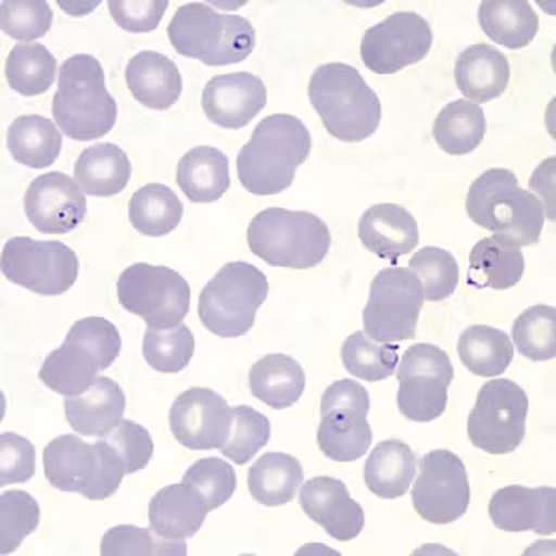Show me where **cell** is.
Here are the masks:
<instances>
[{"instance_id": "obj_12", "label": "cell", "mask_w": 556, "mask_h": 556, "mask_svg": "<svg viewBox=\"0 0 556 556\" xmlns=\"http://www.w3.org/2000/svg\"><path fill=\"white\" fill-rule=\"evenodd\" d=\"M369 393L351 379L330 384L321 399V424L317 445L323 455L334 462H353L366 456L374 442L367 421Z\"/></svg>"}, {"instance_id": "obj_31", "label": "cell", "mask_w": 556, "mask_h": 556, "mask_svg": "<svg viewBox=\"0 0 556 556\" xmlns=\"http://www.w3.org/2000/svg\"><path fill=\"white\" fill-rule=\"evenodd\" d=\"M417 460L414 451L405 442H380L366 462V479L369 492L382 500H397L410 490L416 479Z\"/></svg>"}, {"instance_id": "obj_18", "label": "cell", "mask_w": 556, "mask_h": 556, "mask_svg": "<svg viewBox=\"0 0 556 556\" xmlns=\"http://www.w3.org/2000/svg\"><path fill=\"white\" fill-rule=\"evenodd\" d=\"M169 427L175 440L188 450H222L232 427V408L210 388H190L175 399Z\"/></svg>"}, {"instance_id": "obj_42", "label": "cell", "mask_w": 556, "mask_h": 556, "mask_svg": "<svg viewBox=\"0 0 556 556\" xmlns=\"http://www.w3.org/2000/svg\"><path fill=\"white\" fill-rule=\"evenodd\" d=\"M519 354L532 362L553 361L556 356V311L538 304L521 314L513 327Z\"/></svg>"}, {"instance_id": "obj_7", "label": "cell", "mask_w": 556, "mask_h": 556, "mask_svg": "<svg viewBox=\"0 0 556 556\" xmlns=\"http://www.w3.org/2000/svg\"><path fill=\"white\" fill-rule=\"evenodd\" d=\"M247 241L251 253L269 266L311 269L327 258L332 238L327 223L316 214L267 208L254 215Z\"/></svg>"}, {"instance_id": "obj_27", "label": "cell", "mask_w": 556, "mask_h": 556, "mask_svg": "<svg viewBox=\"0 0 556 556\" xmlns=\"http://www.w3.org/2000/svg\"><path fill=\"white\" fill-rule=\"evenodd\" d=\"M455 80L469 101H493L505 93L510 83L508 58L492 45H471L456 58Z\"/></svg>"}, {"instance_id": "obj_40", "label": "cell", "mask_w": 556, "mask_h": 556, "mask_svg": "<svg viewBox=\"0 0 556 556\" xmlns=\"http://www.w3.org/2000/svg\"><path fill=\"white\" fill-rule=\"evenodd\" d=\"M343 367L356 379L379 382L397 371V345L379 343L366 332H353L342 345Z\"/></svg>"}, {"instance_id": "obj_29", "label": "cell", "mask_w": 556, "mask_h": 556, "mask_svg": "<svg viewBox=\"0 0 556 556\" xmlns=\"http://www.w3.org/2000/svg\"><path fill=\"white\" fill-rule=\"evenodd\" d=\"M249 386L258 401L275 410H285L303 397L306 375L301 364L288 354H267L251 367Z\"/></svg>"}, {"instance_id": "obj_36", "label": "cell", "mask_w": 556, "mask_h": 556, "mask_svg": "<svg viewBox=\"0 0 556 556\" xmlns=\"http://www.w3.org/2000/svg\"><path fill=\"white\" fill-rule=\"evenodd\" d=\"M458 356L477 377H500L513 364L514 343L503 330L473 325L460 334Z\"/></svg>"}, {"instance_id": "obj_48", "label": "cell", "mask_w": 556, "mask_h": 556, "mask_svg": "<svg viewBox=\"0 0 556 556\" xmlns=\"http://www.w3.org/2000/svg\"><path fill=\"white\" fill-rule=\"evenodd\" d=\"M182 482L203 493L210 510H215L235 495L238 479L235 468L228 462L222 458H203L191 464L190 469L184 473Z\"/></svg>"}, {"instance_id": "obj_22", "label": "cell", "mask_w": 556, "mask_h": 556, "mask_svg": "<svg viewBox=\"0 0 556 556\" xmlns=\"http://www.w3.org/2000/svg\"><path fill=\"white\" fill-rule=\"evenodd\" d=\"M493 525L506 532L556 531V490L551 486H506L493 493L488 506Z\"/></svg>"}, {"instance_id": "obj_51", "label": "cell", "mask_w": 556, "mask_h": 556, "mask_svg": "<svg viewBox=\"0 0 556 556\" xmlns=\"http://www.w3.org/2000/svg\"><path fill=\"white\" fill-rule=\"evenodd\" d=\"M169 7L167 0H110L108 10L115 23L127 33L143 34L156 30L165 10Z\"/></svg>"}, {"instance_id": "obj_45", "label": "cell", "mask_w": 556, "mask_h": 556, "mask_svg": "<svg viewBox=\"0 0 556 556\" xmlns=\"http://www.w3.org/2000/svg\"><path fill=\"white\" fill-rule=\"evenodd\" d=\"M188 553L184 540H165L152 529H139L134 525H117L104 534L101 542L102 556H184Z\"/></svg>"}, {"instance_id": "obj_9", "label": "cell", "mask_w": 556, "mask_h": 556, "mask_svg": "<svg viewBox=\"0 0 556 556\" xmlns=\"http://www.w3.org/2000/svg\"><path fill=\"white\" fill-rule=\"evenodd\" d=\"M267 293L269 282L258 267L230 262L201 291L199 317L212 334L240 338L253 329L256 312Z\"/></svg>"}, {"instance_id": "obj_17", "label": "cell", "mask_w": 556, "mask_h": 556, "mask_svg": "<svg viewBox=\"0 0 556 556\" xmlns=\"http://www.w3.org/2000/svg\"><path fill=\"white\" fill-rule=\"evenodd\" d=\"M432 41L430 25L419 13H392L367 28L361 45L362 62L377 75H393L425 60Z\"/></svg>"}, {"instance_id": "obj_14", "label": "cell", "mask_w": 556, "mask_h": 556, "mask_svg": "<svg viewBox=\"0 0 556 556\" xmlns=\"http://www.w3.org/2000/svg\"><path fill=\"white\" fill-rule=\"evenodd\" d=\"M455 379L450 354L432 343H416L397 366L399 412L416 424H429L447 408Z\"/></svg>"}, {"instance_id": "obj_28", "label": "cell", "mask_w": 556, "mask_h": 556, "mask_svg": "<svg viewBox=\"0 0 556 556\" xmlns=\"http://www.w3.org/2000/svg\"><path fill=\"white\" fill-rule=\"evenodd\" d=\"M177 182L191 203L219 201L230 188L227 154L215 147L191 149L178 162Z\"/></svg>"}, {"instance_id": "obj_19", "label": "cell", "mask_w": 556, "mask_h": 556, "mask_svg": "<svg viewBox=\"0 0 556 556\" xmlns=\"http://www.w3.org/2000/svg\"><path fill=\"white\" fill-rule=\"evenodd\" d=\"M26 219L41 235H67L88 214L83 188L64 173H47L33 180L25 195Z\"/></svg>"}, {"instance_id": "obj_33", "label": "cell", "mask_w": 556, "mask_h": 556, "mask_svg": "<svg viewBox=\"0 0 556 556\" xmlns=\"http://www.w3.org/2000/svg\"><path fill=\"white\" fill-rule=\"evenodd\" d=\"M525 256L519 247L497 238H484L469 254L468 285L490 290H510L523 278Z\"/></svg>"}, {"instance_id": "obj_47", "label": "cell", "mask_w": 556, "mask_h": 556, "mask_svg": "<svg viewBox=\"0 0 556 556\" xmlns=\"http://www.w3.org/2000/svg\"><path fill=\"white\" fill-rule=\"evenodd\" d=\"M0 25L2 33L23 43L43 38L51 30L52 10L45 0H4L0 8Z\"/></svg>"}, {"instance_id": "obj_16", "label": "cell", "mask_w": 556, "mask_h": 556, "mask_svg": "<svg viewBox=\"0 0 556 556\" xmlns=\"http://www.w3.org/2000/svg\"><path fill=\"white\" fill-rule=\"evenodd\" d=\"M469 501L471 486L460 456L447 450H437L419 460V477L412 488V505L425 521L453 523L468 513Z\"/></svg>"}, {"instance_id": "obj_46", "label": "cell", "mask_w": 556, "mask_h": 556, "mask_svg": "<svg viewBox=\"0 0 556 556\" xmlns=\"http://www.w3.org/2000/svg\"><path fill=\"white\" fill-rule=\"evenodd\" d=\"M41 510L30 493L12 490L0 497V551L10 555L38 529Z\"/></svg>"}, {"instance_id": "obj_10", "label": "cell", "mask_w": 556, "mask_h": 556, "mask_svg": "<svg viewBox=\"0 0 556 556\" xmlns=\"http://www.w3.org/2000/svg\"><path fill=\"white\" fill-rule=\"evenodd\" d=\"M117 298L152 329H169L190 314V285L172 267L132 264L119 275Z\"/></svg>"}, {"instance_id": "obj_20", "label": "cell", "mask_w": 556, "mask_h": 556, "mask_svg": "<svg viewBox=\"0 0 556 556\" xmlns=\"http://www.w3.org/2000/svg\"><path fill=\"white\" fill-rule=\"evenodd\" d=\"M266 104V84L251 73L214 76L204 86V115L210 123L228 130L247 127Z\"/></svg>"}, {"instance_id": "obj_34", "label": "cell", "mask_w": 556, "mask_h": 556, "mask_svg": "<svg viewBox=\"0 0 556 556\" xmlns=\"http://www.w3.org/2000/svg\"><path fill=\"white\" fill-rule=\"evenodd\" d=\"M479 25L506 49H523L536 38L540 20L527 0H488L479 7Z\"/></svg>"}, {"instance_id": "obj_2", "label": "cell", "mask_w": 556, "mask_h": 556, "mask_svg": "<svg viewBox=\"0 0 556 556\" xmlns=\"http://www.w3.org/2000/svg\"><path fill=\"white\" fill-rule=\"evenodd\" d=\"M466 210L475 225L514 247L534 245L544 230V206L531 191L519 188L510 169L482 173L469 188Z\"/></svg>"}, {"instance_id": "obj_11", "label": "cell", "mask_w": 556, "mask_h": 556, "mask_svg": "<svg viewBox=\"0 0 556 556\" xmlns=\"http://www.w3.org/2000/svg\"><path fill=\"white\" fill-rule=\"evenodd\" d=\"M424 286L408 267L377 273L364 308V332L379 343H399L416 336L424 308Z\"/></svg>"}, {"instance_id": "obj_21", "label": "cell", "mask_w": 556, "mask_h": 556, "mask_svg": "<svg viewBox=\"0 0 556 556\" xmlns=\"http://www.w3.org/2000/svg\"><path fill=\"white\" fill-rule=\"evenodd\" d=\"M299 503L312 521L340 542L361 536L366 527L364 508L351 497L348 486L332 477H314L304 482Z\"/></svg>"}, {"instance_id": "obj_3", "label": "cell", "mask_w": 556, "mask_h": 556, "mask_svg": "<svg viewBox=\"0 0 556 556\" xmlns=\"http://www.w3.org/2000/svg\"><path fill=\"white\" fill-rule=\"evenodd\" d=\"M308 97L332 138L343 143H358L379 130L382 104L353 65H319L311 84Z\"/></svg>"}, {"instance_id": "obj_50", "label": "cell", "mask_w": 556, "mask_h": 556, "mask_svg": "<svg viewBox=\"0 0 556 556\" xmlns=\"http://www.w3.org/2000/svg\"><path fill=\"white\" fill-rule=\"evenodd\" d=\"M36 473V450L33 442L15 432L0 437V484H23Z\"/></svg>"}, {"instance_id": "obj_23", "label": "cell", "mask_w": 556, "mask_h": 556, "mask_svg": "<svg viewBox=\"0 0 556 556\" xmlns=\"http://www.w3.org/2000/svg\"><path fill=\"white\" fill-rule=\"evenodd\" d=\"M358 236L367 251L397 264L419 243L416 217L399 204H375L362 214Z\"/></svg>"}, {"instance_id": "obj_30", "label": "cell", "mask_w": 556, "mask_h": 556, "mask_svg": "<svg viewBox=\"0 0 556 556\" xmlns=\"http://www.w3.org/2000/svg\"><path fill=\"white\" fill-rule=\"evenodd\" d=\"M132 164L114 143H99L80 152L75 164L76 182L86 195L114 197L127 188Z\"/></svg>"}, {"instance_id": "obj_13", "label": "cell", "mask_w": 556, "mask_h": 556, "mask_svg": "<svg viewBox=\"0 0 556 556\" xmlns=\"http://www.w3.org/2000/svg\"><path fill=\"white\" fill-rule=\"evenodd\" d=\"M0 267L12 285L45 298L70 291L80 271L75 251L62 241H39L25 236H15L4 243Z\"/></svg>"}, {"instance_id": "obj_43", "label": "cell", "mask_w": 556, "mask_h": 556, "mask_svg": "<svg viewBox=\"0 0 556 556\" xmlns=\"http://www.w3.org/2000/svg\"><path fill=\"white\" fill-rule=\"evenodd\" d=\"M424 286L425 301L440 303L451 298L458 286V264L450 251L440 247H425L410 260V267Z\"/></svg>"}, {"instance_id": "obj_39", "label": "cell", "mask_w": 556, "mask_h": 556, "mask_svg": "<svg viewBox=\"0 0 556 556\" xmlns=\"http://www.w3.org/2000/svg\"><path fill=\"white\" fill-rule=\"evenodd\" d=\"M7 78L20 96H43L56 80V58L45 45L17 43L7 60Z\"/></svg>"}, {"instance_id": "obj_32", "label": "cell", "mask_w": 556, "mask_h": 556, "mask_svg": "<svg viewBox=\"0 0 556 556\" xmlns=\"http://www.w3.org/2000/svg\"><path fill=\"white\" fill-rule=\"evenodd\" d=\"M304 471L295 456L266 453L249 469L247 486L260 505H288L303 486Z\"/></svg>"}, {"instance_id": "obj_44", "label": "cell", "mask_w": 556, "mask_h": 556, "mask_svg": "<svg viewBox=\"0 0 556 556\" xmlns=\"http://www.w3.org/2000/svg\"><path fill=\"white\" fill-rule=\"evenodd\" d=\"M271 438V424L264 414L251 406L240 405L232 408V427L227 442L222 445L223 456L243 466L266 447Z\"/></svg>"}, {"instance_id": "obj_8", "label": "cell", "mask_w": 556, "mask_h": 556, "mask_svg": "<svg viewBox=\"0 0 556 556\" xmlns=\"http://www.w3.org/2000/svg\"><path fill=\"white\" fill-rule=\"evenodd\" d=\"M47 481L62 492H75L89 501H104L119 490L127 469L104 440L86 443L62 434L43 451Z\"/></svg>"}, {"instance_id": "obj_26", "label": "cell", "mask_w": 556, "mask_h": 556, "mask_svg": "<svg viewBox=\"0 0 556 556\" xmlns=\"http://www.w3.org/2000/svg\"><path fill=\"white\" fill-rule=\"evenodd\" d=\"M134 99L151 110H169L182 96V75L169 58L154 51L138 52L125 71Z\"/></svg>"}, {"instance_id": "obj_1", "label": "cell", "mask_w": 556, "mask_h": 556, "mask_svg": "<svg viewBox=\"0 0 556 556\" xmlns=\"http://www.w3.org/2000/svg\"><path fill=\"white\" fill-rule=\"evenodd\" d=\"M312 151L311 130L295 115L275 114L260 121L238 154V178L253 195L288 190Z\"/></svg>"}, {"instance_id": "obj_25", "label": "cell", "mask_w": 556, "mask_h": 556, "mask_svg": "<svg viewBox=\"0 0 556 556\" xmlns=\"http://www.w3.org/2000/svg\"><path fill=\"white\" fill-rule=\"evenodd\" d=\"M125 408V393L108 377H97L86 392L65 397V417L71 429L83 437H106L123 421Z\"/></svg>"}, {"instance_id": "obj_6", "label": "cell", "mask_w": 556, "mask_h": 556, "mask_svg": "<svg viewBox=\"0 0 556 556\" xmlns=\"http://www.w3.org/2000/svg\"><path fill=\"white\" fill-rule=\"evenodd\" d=\"M121 345L114 323L104 317H84L71 327L64 345L45 358L39 379L60 395H78L117 361Z\"/></svg>"}, {"instance_id": "obj_4", "label": "cell", "mask_w": 556, "mask_h": 556, "mask_svg": "<svg viewBox=\"0 0 556 556\" xmlns=\"http://www.w3.org/2000/svg\"><path fill=\"white\" fill-rule=\"evenodd\" d=\"M52 115L67 138L93 141L110 134L117 121V102L108 93L102 65L91 54H76L58 71Z\"/></svg>"}, {"instance_id": "obj_41", "label": "cell", "mask_w": 556, "mask_h": 556, "mask_svg": "<svg viewBox=\"0 0 556 556\" xmlns=\"http://www.w3.org/2000/svg\"><path fill=\"white\" fill-rule=\"evenodd\" d=\"M193 353L195 338L182 323L169 329H147L143 356L147 364L160 374H180L190 366Z\"/></svg>"}, {"instance_id": "obj_37", "label": "cell", "mask_w": 556, "mask_h": 556, "mask_svg": "<svg viewBox=\"0 0 556 556\" xmlns=\"http://www.w3.org/2000/svg\"><path fill=\"white\" fill-rule=\"evenodd\" d=\"M184 206L177 193L164 184L139 188L128 204V219L139 235L160 238L172 235L182 219Z\"/></svg>"}, {"instance_id": "obj_49", "label": "cell", "mask_w": 556, "mask_h": 556, "mask_svg": "<svg viewBox=\"0 0 556 556\" xmlns=\"http://www.w3.org/2000/svg\"><path fill=\"white\" fill-rule=\"evenodd\" d=\"M102 440L119 456L127 475L138 473L146 469L154 453V443L146 427L123 419L114 430H110Z\"/></svg>"}, {"instance_id": "obj_38", "label": "cell", "mask_w": 556, "mask_h": 556, "mask_svg": "<svg viewBox=\"0 0 556 556\" xmlns=\"http://www.w3.org/2000/svg\"><path fill=\"white\" fill-rule=\"evenodd\" d=\"M432 134L442 151L464 156L481 146L486 136V115L475 102H451L438 114Z\"/></svg>"}, {"instance_id": "obj_5", "label": "cell", "mask_w": 556, "mask_h": 556, "mask_svg": "<svg viewBox=\"0 0 556 556\" xmlns=\"http://www.w3.org/2000/svg\"><path fill=\"white\" fill-rule=\"evenodd\" d=\"M167 36L180 56L193 58L212 67L240 64L256 47L251 21L217 12L204 2L178 8L167 26Z\"/></svg>"}, {"instance_id": "obj_15", "label": "cell", "mask_w": 556, "mask_h": 556, "mask_svg": "<svg viewBox=\"0 0 556 556\" xmlns=\"http://www.w3.org/2000/svg\"><path fill=\"white\" fill-rule=\"evenodd\" d=\"M527 416L529 397L521 386L510 379L490 380L469 412V440L490 455L514 453L523 442Z\"/></svg>"}, {"instance_id": "obj_24", "label": "cell", "mask_w": 556, "mask_h": 556, "mask_svg": "<svg viewBox=\"0 0 556 556\" xmlns=\"http://www.w3.org/2000/svg\"><path fill=\"white\" fill-rule=\"evenodd\" d=\"M208 503L195 486L180 482L160 490L149 505V525L165 540L195 536L208 516Z\"/></svg>"}, {"instance_id": "obj_35", "label": "cell", "mask_w": 556, "mask_h": 556, "mask_svg": "<svg viewBox=\"0 0 556 556\" xmlns=\"http://www.w3.org/2000/svg\"><path fill=\"white\" fill-rule=\"evenodd\" d=\"M62 146V132L41 115L17 117L8 130V149L13 160L30 169H45L54 164Z\"/></svg>"}]
</instances>
